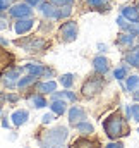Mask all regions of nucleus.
Wrapping results in <instances>:
<instances>
[{
	"instance_id": "nucleus-1",
	"label": "nucleus",
	"mask_w": 139,
	"mask_h": 148,
	"mask_svg": "<svg viewBox=\"0 0 139 148\" xmlns=\"http://www.w3.org/2000/svg\"><path fill=\"white\" fill-rule=\"evenodd\" d=\"M103 129H105V133H106V136H108L110 140H117V138L127 134V133H125V121H124V117H122L120 114H117V112L106 117V121L103 122Z\"/></svg>"
},
{
	"instance_id": "nucleus-2",
	"label": "nucleus",
	"mask_w": 139,
	"mask_h": 148,
	"mask_svg": "<svg viewBox=\"0 0 139 148\" xmlns=\"http://www.w3.org/2000/svg\"><path fill=\"white\" fill-rule=\"evenodd\" d=\"M67 136H69L67 127H65V126H57V127L46 131V133L41 136L40 143H41V147L43 148H52L53 145H60V143H64V141L67 140Z\"/></svg>"
},
{
	"instance_id": "nucleus-3",
	"label": "nucleus",
	"mask_w": 139,
	"mask_h": 148,
	"mask_svg": "<svg viewBox=\"0 0 139 148\" xmlns=\"http://www.w3.org/2000/svg\"><path fill=\"white\" fill-rule=\"evenodd\" d=\"M103 88V79L102 77H91L89 81H86V84L82 86V95L84 97H93L96 93H100Z\"/></svg>"
},
{
	"instance_id": "nucleus-4",
	"label": "nucleus",
	"mask_w": 139,
	"mask_h": 148,
	"mask_svg": "<svg viewBox=\"0 0 139 148\" xmlns=\"http://www.w3.org/2000/svg\"><path fill=\"white\" fill-rule=\"evenodd\" d=\"M76 36H77V24L74 21L64 23L62 28H60V38L64 41H74Z\"/></svg>"
},
{
	"instance_id": "nucleus-5",
	"label": "nucleus",
	"mask_w": 139,
	"mask_h": 148,
	"mask_svg": "<svg viewBox=\"0 0 139 148\" xmlns=\"http://www.w3.org/2000/svg\"><path fill=\"white\" fill-rule=\"evenodd\" d=\"M17 45L19 47H22L24 50H28V52H40V50H43L45 48V41L41 40V38H29V40H22V41H17Z\"/></svg>"
},
{
	"instance_id": "nucleus-6",
	"label": "nucleus",
	"mask_w": 139,
	"mask_h": 148,
	"mask_svg": "<svg viewBox=\"0 0 139 148\" xmlns=\"http://www.w3.org/2000/svg\"><path fill=\"white\" fill-rule=\"evenodd\" d=\"M31 5L29 3H17L10 9V16L12 17H17V19H22V17H28L31 14Z\"/></svg>"
},
{
	"instance_id": "nucleus-7",
	"label": "nucleus",
	"mask_w": 139,
	"mask_h": 148,
	"mask_svg": "<svg viewBox=\"0 0 139 148\" xmlns=\"http://www.w3.org/2000/svg\"><path fill=\"white\" fill-rule=\"evenodd\" d=\"M86 119V112L84 109H81V107H77V105H74L72 109L69 110V122L70 124H79V122H82Z\"/></svg>"
},
{
	"instance_id": "nucleus-8",
	"label": "nucleus",
	"mask_w": 139,
	"mask_h": 148,
	"mask_svg": "<svg viewBox=\"0 0 139 148\" xmlns=\"http://www.w3.org/2000/svg\"><path fill=\"white\" fill-rule=\"evenodd\" d=\"M17 77H19V69H7L2 74V81H3V84H7V88L16 86Z\"/></svg>"
},
{
	"instance_id": "nucleus-9",
	"label": "nucleus",
	"mask_w": 139,
	"mask_h": 148,
	"mask_svg": "<svg viewBox=\"0 0 139 148\" xmlns=\"http://www.w3.org/2000/svg\"><path fill=\"white\" fill-rule=\"evenodd\" d=\"M33 19H29V17H22V19H19L17 23H16V33L17 35H22V33H28L31 28H33Z\"/></svg>"
},
{
	"instance_id": "nucleus-10",
	"label": "nucleus",
	"mask_w": 139,
	"mask_h": 148,
	"mask_svg": "<svg viewBox=\"0 0 139 148\" xmlns=\"http://www.w3.org/2000/svg\"><path fill=\"white\" fill-rule=\"evenodd\" d=\"M93 67H95V71L98 74H106L108 73V69H110V66H108V60L105 59V57H96L95 60H93Z\"/></svg>"
},
{
	"instance_id": "nucleus-11",
	"label": "nucleus",
	"mask_w": 139,
	"mask_h": 148,
	"mask_svg": "<svg viewBox=\"0 0 139 148\" xmlns=\"http://www.w3.org/2000/svg\"><path fill=\"white\" fill-rule=\"evenodd\" d=\"M125 62L131 64L132 67H139V47L132 48L131 52L125 53Z\"/></svg>"
},
{
	"instance_id": "nucleus-12",
	"label": "nucleus",
	"mask_w": 139,
	"mask_h": 148,
	"mask_svg": "<svg viewBox=\"0 0 139 148\" xmlns=\"http://www.w3.org/2000/svg\"><path fill=\"white\" fill-rule=\"evenodd\" d=\"M122 16L125 19H129L131 23L132 21H138L139 19V9L138 7H122Z\"/></svg>"
},
{
	"instance_id": "nucleus-13",
	"label": "nucleus",
	"mask_w": 139,
	"mask_h": 148,
	"mask_svg": "<svg viewBox=\"0 0 139 148\" xmlns=\"http://www.w3.org/2000/svg\"><path fill=\"white\" fill-rule=\"evenodd\" d=\"M50 109H52V112L55 115H62V114H65V110H67V103L64 100H53L52 105H50Z\"/></svg>"
},
{
	"instance_id": "nucleus-14",
	"label": "nucleus",
	"mask_w": 139,
	"mask_h": 148,
	"mask_svg": "<svg viewBox=\"0 0 139 148\" xmlns=\"http://www.w3.org/2000/svg\"><path fill=\"white\" fill-rule=\"evenodd\" d=\"M26 71L29 73V76H35V77H41L45 71H46V67H43V66H40V64H28L26 66Z\"/></svg>"
},
{
	"instance_id": "nucleus-15",
	"label": "nucleus",
	"mask_w": 139,
	"mask_h": 148,
	"mask_svg": "<svg viewBox=\"0 0 139 148\" xmlns=\"http://www.w3.org/2000/svg\"><path fill=\"white\" fill-rule=\"evenodd\" d=\"M76 129H77V133H79V134H82V136H88V134H91V133L95 131L93 124H89V122H86V121H82V122L76 124Z\"/></svg>"
},
{
	"instance_id": "nucleus-16",
	"label": "nucleus",
	"mask_w": 139,
	"mask_h": 148,
	"mask_svg": "<svg viewBox=\"0 0 139 148\" xmlns=\"http://www.w3.org/2000/svg\"><path fill=\"white\" fill-rule=\"evenodd\" d=\"M55 88H57V84L53 81H46V83H38L36 84V90L40 93H53Z\"/></svg>"
},
{
	"instance_id": "nucleus-17",
	"label": "nucleus",
	"mask_w": 139,
	"mask_h": 148,
	"mask_svg": "<svg viewBox=\"0 0 139 148\" xmlns=\"http://www.w3.org/2000/svg\"><path fill=\"white\" fill-rule=\"evenodd\" d=\"M28 121V110H16L12 114V122L16 126H21Z\"/></svg>"
},
{
	"instance_id": "nucleus-18",
	"label": "nucleus",
	"mask_w": 139,
	"mask_h": 148,
	"mask_svg": "<svg viewBox=\"0 0 139 148\" xmlns=\"http://www.w3.org/2000/svg\"><path fill=\"white\" fill-rule=\"evenodd\" d=\"M40 10H41L45 16L57 19V9L53 7V3H40Z\"/></svg>"
},
{
	"instance_id": "nucleus-19",
	"label": "nucleus",
	"mask_w": 139,
	"mask_h": 148,
	"mask_svg": "<svg viewBox=\"0 0 139 148\" xmlns=\"http://www.w3.org/2000/svg\"><path fill=\"white\" fill-rule=\"evenodd\" d=\"M132 43H134V35H131V33L119 35V38H117V45L119 47H131Z\"/></svg>"
},
{
	"instance_id": "nucleus-20",
	"label": "nucleus",
	"mask_w": 139,
	"mask_h": 148,
	"mask_svg": "<svg viewBox=\"0 0 139 148\" xmlns=\"http://www.w3.org/2000/svg\"><path fill=\"white\" fill-rule=\"evenodd\" d=\"M88 5L93 7V9H98V10H108L110 9V2L108 0H88Z\"/></svg>"
},
{
	"instance_id": "nucleus-21",
	"label": "nucleus",
	"mask_w": 139,
	"mask_h": 148,
	"mask_svg": "<svg viewBox=\"0 0 139 148\" xmlns=\"http://www.w3.org/2000/svg\"><path fill=\"white\" fill-rule=\"evenodd\" d=\"M53 95V100H70V102H76V95L72 91H62V93H52Z\"/></svg>"
},
{
	"instance_id": "nucleus-22",
	"label": "nucleus",
	"mask_w": 139,
	"mask_h": 148,
	"mask_svg": "<svg viewBox=\"0 0 139 148\" xmlns=\"http://www.w3.org/2000/svg\"><path fill=\"white\" fill-rule=\"evenodd\" d=\"M125 88L129 91H136L139 90V76H127V84Z\"/></svg>"
},
{
	"instance_id": "nucleus-23",
	"label": "nucleus",
	"mask_w": 139,
	"mask_h": 148,
	"mask_svg": "<svg viewBox=\"0 0 139 148\" xmlns=\"http://www.w3.org/2000/svg\"><path fill=\"white\" fill-rule=\"evenodd\" d=\"M29 102L33 103V107H36V109H43V107L46 105V100H45L41 95H33V97L29 98Z\"/></svg>"
},
{
	"instance_id": "nucleus-24",
	"label": "nucleus",
	"mask_w": 139,
	"mask_h": 148,
	"mask_svg": "<svg viewBox=\"0 0 139 148\" xmlns=\"http://www.w3.org/2000/svg\"><path fill=\"white\" fill-rule=\"evenodd\" d=\"M70 14H72V7H70V5H62L60 9H57V19L69 17Z\"/></svg>"
},
{
	"instance_id": "nucleus-25",
	"label": "nucleus",
	"mask_w": 139,
	"mask_h": 148,
	"mask_svg": "<svg viewBox=\"0 0 139 148\" xmlns=\"http://www.w3.org/2000/svg\"><path fill=\"white\" fill-rule=\"evenodd\" d=\"M113 76H115V79H119V81L125 79V77H127V66H120V67H117V69L113 71Z\"/></svg>"
},
{
	"instance_id": "nucleus-26",
	"label": "nucleus",
	"mask_w": 139,
	"mask_h": 148,
	"mask_svg": "<svg viewBox=\"0 0 139 148\" xmlns=\"http://www.w3.org/2000/svg\"><path fill=\"white\" fill-rule=\"evenodd\" d=\"M35 79H36L35 76H28V77H22L21 81H17V86H19L21 90H24V88H28L29 84H33V83H35Z\"/></svg>"
},
{
	"instance_id": "nucleus-27",
	"label": "nucleus",
	"mask_w": 139,
	"mask_h": 148,
	"mask_svg": "<svg viewBox=\"0 0 139 148\" xmlns=\"http://www.w3.org/2000/svg\"><path fill=\"white\" fill-rule=\"evenodd\" d=\"M72 83H74V76H72V74H64V76H60V84H62V86L69 88V86H72Z\"/></svg>"
},
{
	"instance_id": "nucleus-28",
	"label": "nucleus",
	"mask_w": 139,
	"mask_h": 148,
	"mask_svg": "<svg viewBox=\"0 0 139 148\" xmlns=\"http://www.w3.org/2000/svg\"><path fill=\"white\" fill-rule=\"evenodd\" d=\"M117 24H119V28H120V29L127 31V29H129V24H131V23H129V19H125L124 16H119V17H117Z\"/></svg>"
},
{
	"instance_id": "nucleus-29",
	"label": "nucleus",
	"mask_w": 139,
	"mask_h": 148,
	"mask_svg": "<svg viewBox=\"0 0 139 148\" xmlns=\"http://www.w3.org/2000/svg\"><path fill=\"white\" fill-rule=\"evenodd\" d=\"M131 35H134V36H139V19L138 21H132L131 24H129V29H127Z\"/></svg>"
},
{
	"instance_id": "nucleus-30",
	"label": "nucleus",
	"mask_w": 139,
	"mask_h": 148,
	"mask_svg": "<svg viewBox=\"0 0 139 148\" xmlns=\"http://www.w3.org/2000/svg\"><path fill=\"white\" fill-rule=\"evenodd\" d=\"M131 119H134L136 122H139V103L131 105Z\"/></svg>"
},
{
	"instance_id": "nucleus-31",
	"label": "nucleus",
	"mask_w": 139,
	"mask_h": 148,
	"mask_svg": "<svg viewBox=\"0 0 139 148\" xmlns=\"http://www.w3.org/2000/svg\"><path fill=\"white\" fill-rule=\"evenodd\" d=\"M76 148H93V143H89L88 140H79V141H76Z\"/></svg>"
},
{
	"instance_id": "nucleus-32",
	"label": "nucleus",
	"mask_w": 139,
	"mask_h": 148,
	"mask_svg": "<svg viewBox=\"0 0 139 148\" xmlns=\"http://www.w3.org/2000/svg\"><path fill=\"white\" fill-rule=\"evenodd\" d=\"M53 5H72V0H50Z\"/></svg>"
},
{
	"instance_id": "nucleus-33",
	"label": "nucleus",
	"mask_w": 139,
	"mask_h": 148,
	"mask_svg": "<svg viewBox=\"0 0 139 148\" xmlns=\"http://www.w3.org/2000/svg\"><path fill=\"white\" fill-rule=\"evenodd\" d=\"M52 121H53V114H45L43 115V124H48Z\"/></svg>"
},
{
	"instance_id": "nucleus-34",
	"label": "nucleus",
	"mask_w": 139,
	"mask_h": 148,
	"mask_svg": "<svg viewBox=\"0 0 139 148\" xmlns=\"http://www.w3.org/2000/svg\"><path fill=\"white\" fill-rule=\"evenodd\" d=\"M7 26H9V23H7V17L0 16V29H5Z\"/></svg>"
},
{
	"instance_id": "nucleus-35",
	"label": "nucleus",
	"mask_w": 139,
	"mask_h": 148,
	"mask_svg": "<svg viewBox=\"0 0 139 148\" xmlns=\"http://www.w3.org/2000/svg\"><path fill=\"white\" fill-rule=\"evenodd\" d=\"M9 7V0H0V12Z\"/></svg>"
},
{
	"instance_id": "nucleus-36",
	"label": "nucleus",
	"mask_w": 139,
	"mask_h": 148,
	"mask_svg": "<svg viewBox=\"0 0 139 148\" xmlns=\"http://www.w3.org/2000/svg\"><path fill=\"white\" fill-rule=\"evenodd\" d=\"M105 148H124V145L122 143H108Z\"/></svg>"
},
{
	"instance_id": "nucleus-37",
	"label": "nucleus",
	"mask_w": 139,
	"mask_h": 148,
	"mask_svg": "<svg viewBox=\"0 0 139 148\" xmlns=\"http://www.w3.org/2000/svg\"><path fill=\"white\" fill-rule=\"evenodd\" d=\"M132 98H134L136 102H139V90H136V91H132Z\"/></svg>"
},
{
	"instance_id": "nucleus-38",
	"label": "nucleus",
	"mask_w": 139,
	"mask_h": 148,
	"mask_svg": "<svg viewBox=\"0 0 139 148\" xmlns=\"http://www.w3.org/2000/svg\"><path fill=\"white\" fill-rule=\"evenodd\" d=\"M7 100H9V102H16V100H17V95H9Z\"/></svg>"
},
{
	"instance_id": "nucleus-39",
	"label": "nucleus",
	"mask_w": 139,
	"mask_h": 148,
	"mask_svg": "<svg viewBox=\"0 0 139 148\" xmlns=\"http://www.w3.org/2000/svg\"><path fill=\"white\" fill-rule=\"evenodd\" d=\"M26 2H28L29 5H38V3H40L41 0H26Z\"/></svg>"
},
{
	"instance_id": "nucleus-40",
	"label": "nucleus",
	"mask_w": 139,
	"mask_h": 148,
	"mask_svg": "<svg viewBox=\"0 0 139 148\" xmlns=\"http://www.w3.org/2000/svg\"><path fill=\"white\" fill-rule=\"evenodd\" d=\"M98 48H100V52H106V45H98Z\"/></svg>"
},
{
	"instance_id": "nucleus-41",
	"label": "nucleus",
	"mask_w": 139,
	"mask_h": 148,
	"mask_svg": "<svg viewBox=\"0 0 139 148\" xmlns=\"http://www.w3.org/2000/svg\"><path fill=\"white\" fill-rule=\"evenodd\" d=\"M52 148H67V147H65L64 143H60V145H53V147H52Z\"/></svg>"
},
{
	"instance_id": "nucleus-42",
	"label": "nucleus",
	"mask_w": 139,
	"mask_h": 148,
	"mask_svg": "<svg viewBox=\"0 0 139 148\" xmlns=\"http://www.w3.org/2000/svg\"><path fill=\"white\" fill-rule=\"evenodd\" d=\"M0 45H7V40H3V38H0Z\"/></svg>"
},
{
	"instance_id": "nucleus-43",
	"label": "nucleus",
	"mask_w": 139,
	"mask_h": 148,
	"mask_svg": "<svg viewBox=\"0 0 139 148\" xmlns=\"http://www.w3.org/2000/svg\"><path fill=\"white\" fill-rule=\"evenodd\" d=\"M138 9H139V3H138Z\"/></svg>"
},
{
	"instance_id": "nucleus-44",
	"label": "nucleus",
	"mask_w": 139,
	"mask_h": 148,
	"mask_svg": "<svg viewBox=\"0 0 139 148\" xmlns=\"http://www.w3.org/2000/svg\"><path fill=\"white\" fill-rule=\"evenodd\" d=\"M138 133H139V129H138Z\"/></svg>"
},
{
	"instance_id": "nucleus-45",
	"label": "nucleus",
	"mask_w": 139,
	"mask_h": 148,
	"mask_svg": "<svg viewBox=\"0 0 139 148\" xmlns=\"http://www.w3.org/2000/svg\"><path fill=\"white\" fill-rule=\"evenodd\" d=\"M0 112H2V110H0Z\"/></svg>"
}]
</instances>
